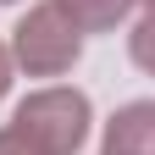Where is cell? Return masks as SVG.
<instances>
[{
	"instance_id": "9",
	"label": "cell",
	"mask_w": 155,
	"mask_h": 155,
	"mask_svg": "<svg viewBox=\"0 0 155 155\" xmlns=\"http://www.w3.org/2000/svg\"><path fill=\"white\" fill-rule=\"evenodd\" d=\"M0 6H11V0H0Z\"/></svg>"
},
{
	"instance_id": "7",
	"label": "cell",
	"mask_w": 155,
	"mask_h": 155,
	"mask_svg": "<svg viewBox=\"0 0 155 155\" xmlns=\"http://www.w3.org/2000/svg\"><path fill=\"white\" fill-rule=\"evenodd\" d=\"M6 89H11V50L0 45V100H6Z\"/></svg>"
},
{
	"instance_id": "2",
	"label": "cell",
	"mask_w": 155,
	"mask_h": 155,
	"mask_svg": "<svg viewBox=\"0 0 155 155\" xmlns=\"http://www.w3.org/2000/svg\"><path fill=\"white\" fill-rule=\"evenodd\" d=\"M78 50H83V33H78V22L55 6V0L33 6L22 22L11 28V61L28 78H61L78 61Z\"/></svg>"
},
{
	"instance_id": "3",
	"label": "cell",
	"mask_w": 155,
	"mask_h": 155,
	"mask_svg": "<svg viewBox=\"0 0 155 155\" xmlns=\"http://www.w3.org/2000/svg\"><path fill=\"white\" fill-rule=\"evenodd\" d=\"M105 155H155V100H133L105 122Z\"/></svg>"
},
{
	"instance_id": "4",
	"label": "cell",
	"mask_w": 155,
	"mask_h": 155,
	"mask_svg": "<svg viewBox=\"0 0 155 155\" xmlns=\"http://www.w3.org/2000/svg\"><path fill=\"white\" fill-rule=\"evenodd\" d=\"M55 6L78 22V33H105L133 11V0H55Z\"/></svg>"
},
{
	"instance_id": "6",
	"label": "cell",
	"mask_w": 155,
	"mask_h": 155,
	"mask_svg": "<svg viewBox=\"0 0 155 155\" xmlns=\"http://www.w3.org/2000/svg\"><path fill=\"white\" fill-rule=\"evenodd\" d=\"M0 155H45L39 144H28L17 127H0Z\"/></svg>"
},
{
	"instance_id": "8",
	"label": "cell",
	"mask_w": 155,
	"mask_h": 155,
	"mask_svg": "<svg viewBox=\"0 0 155 155\" xmlns=\"http://www.w3.org/2000/svg\"><path fill=\"white\" fill-rule=\"evenodd\" d=\"M144 6H150V11H155V0H144Z\"/></svg>"
},
{
	"instance_id": "10",
	"label": "cell",
	"mask_w": 155,
	"mask_h": 155,
	"mask_svg": "<svg viewBox=\"0 0 155 155\" xmlns=\"http://www.w3.org/2000/svg\"><path fill=\"white\" fill-rule=\"evenodd\" d=\"M100 155H105V150H100Z\"/></svg>"
},
{
	"instance_id": "1",
	"label": "cell",
	"mask_w": 155,
	"mask_h": 155,
	"mask_svg": "<svg viewBox=\"0 0 155 155\" xmlns=\"http://www.w3.org/2000/svg\"><path fill=\"white\" fill-rule=\"evenodd\" d=\"M89 94L83 89H39L17 105L11 127L22 133L28 144H39L45 155H78L89 139Z\"/></svg>"
},
{
	"instance_id": "5",
	"label": "cell",
	"mask_w": 155,
	"mask_h": 155,
	"mask_svg": "<svg viewBox=\"0 0 155 155\" xmlns=\"http://www.w3.org/2000/svg\"><path fill=\"white\" fill-rule=\"evenodd\" d=\"M127 50H133V61H139V67L155 78V11H144L139 22H133V33H127Z\"/></svg>"
}]
</instances>
